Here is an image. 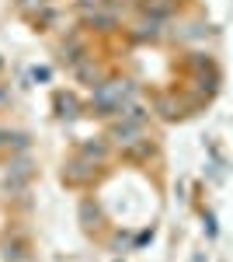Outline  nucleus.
I'll return each instance as SVG.
<instances>
[{
  "label": "nucleus",
  "mask_w": 233,
  "mask_h": 262,
  "mask_svg": "<svg viewBox=\"0 0 233 262\" xmlns=\"http://www.w3.org/2000/svg\"><path fill=\"white\" fill-rule=\"evenodd\" d=\"M129 95H133V88L125 81H108L101 84L94 91V108L101 112V116H112V112H122V105L129 101Z\"/></svg>",
  "instance_id": "obj_1"
}]
</instances>
